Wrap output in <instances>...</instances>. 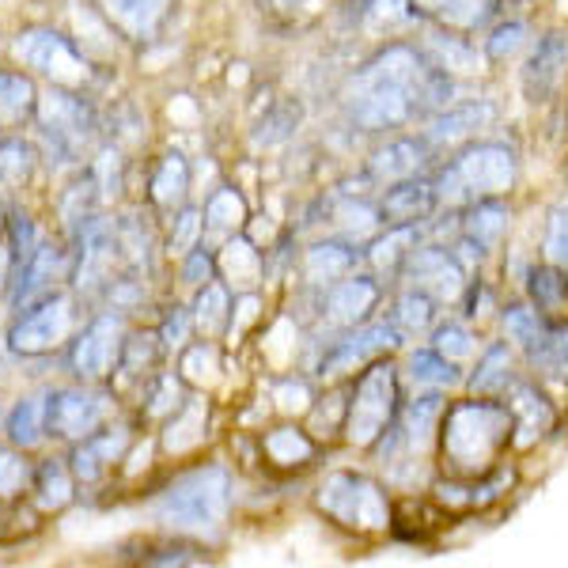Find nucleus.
Instances as JSON below:
<instances>
[{"label":"nucleus","instance_id":"1","mask_svg":"<svg viewBox=\"0 0 568 568\" xmlns=\"http://www.w3.org/2000/svg\"><path fill=\"white\" fill-rule=\"evenodd\" d=\"M428 69L409 45H390L379 58L368 61L349 84V114L364 130H390L409 118L420 103Z\"/></svg>","mask_w":568,"mask_h":568},{"label":"nucleus","instance_id":"2","mask_svg":"<svg viewBox=\"0 0 568 568\" xmlns=\"http://www.w3.org/2000/svg\"><path fill=\"white\" fill-rule=\"evenodd\" d=\"M444 459L455 474H481L500 455L511 433V409L497 402H459L447 409L444 428Z\"/></svg>","mask_w":568,"mask_h":568},{"label":"nucleus","instance_id":"3","mask_svg":"<svg viewBox=\"0 0 568 568\" xmlns=\"http://www.w3.org/2000/svg\"><path fill=\"white\" fill-rule=\"evenodd\" d=\"M232 504V478L224 466H201L155 500V519L171 530H216Z\"/></svg>","mask_w":568,"mask_h":568},{"label":"nucleus","instance_id":"4","mask_svg":"<svg viewBox=\"0 0 568 568\" xmlns=\"http://www.w3.org/2000/svg\"><path fill=\"white\" fill-rule=\"evenodd\" d=\"M318 508H323L326 516H334L337 524L356 527V530H383L390 524L387 493L372 478L349 474V470L329 474V478L318 485Z\"/></svg>","mask_w":568,"mask_h":568},{"label":"nucleus","instance_id":"5","mask_svg":"<svg viewBox=\"0 0 568 568\" xmlns=\"http://www.w3.org/2000/svg\"><path fill=\"white\" fill-rule=\"evenodd\" d=\"M516 179V155L504 144H474L466 149L452 168L444 171V190H436L439 197H497L511 186Z\"/></svg>","mask_w":568,"mask_h":568},{"label":"nucleus","instance_id":"6","mask_svg":"<svg viewBox=\"0 0 568 568\" xmlns=\"http://www.w3.org/2000/svg\"><path fill=\"white\" fill-rule=\"evenodd\" d=\"M394 402H398V379H394L390 364H372L361 375L345 414V433L356 447H372L383 436V428H390Z\"/></svg>","mask_w":568,"mask_h":568},{"label":"nucleus","instance_id":"7","mask_svg":"<svg viewBox=\"0 0 568 568\" xmlns=\"http://www.w3.org/2000/svg\"><path fill=\"white\" fill-rule=\"evenodd\" d=\"M72 329V307L65 296H45L39 307L27 311L20 323L12 326L8 334V345L23 356L45 353V349H58L61 342L69 337Z\"/></svg>","mask_w":568,"mask_h":568},{"label":"nucleus","instance_id":"8","mask_svg":"<svg viewBox=\"0 0 568 568\" xmlns=\"http://www.w3.org/2000/svg\"><path fill=\"white\" fill-rule=\"evenodd\" d=\"M12 50L23 65L39 69L45 77L61 80V84H80V80H88L84 58L72 50L69 39H61V34H53V31H23Z\"/></svg>","mask_w":568,"mask_h":568},{"label":"nucleus","instance_id":"9","mask_svg":"<svg viewBox=\"0 0 568 568\" xmlns=\"http://www.w3.org/2000/svg\"><path fill=\"white\" fill-rule=\"evenodd\" d=\"M39 118H42L45 136L65 155H77L88 144L91 130H95L91 110L80 103L77 95H69V91H50V95H42Z\"/></svg>","mask_w":568,"mask_h":568},{"label":"nucleus","instance_id":"10","mask_svg":"<svg viewBox=\"0 0 568 568\" xmlns=\"http://www.w3.org/2000/svg\"><path fill=\"white\" fill-rule=\"evenodd\" d=\"M106 417V398L91 390H58L50 394V433L65 439H84Z\"/></svg>","mask_w":568,"mask_h":568},{"label":"nucleus","instance_id":"11","mask_svg":"<svg viewBox=\"0 0 568 568\" xmlns=\"http://www.w3.org/2000/svg\"><path fill=\"white\" fill-rule=\"evenodd\" d=\"M118 353H122V323L118 318H99L84 329V337L72 349V368L84 379H99L114 368Z\"/></svg>","mask_w":568,"mask_h":568},{"label":"nucleus","instance_id":"12","mask_svg":"<svg viewBox=\"0 0 568 568\" xmlns=\"http://www.w3.org/2000/svg\"><path fill=\"white\" fill-rule=\"evenodd\" d=\"M565 65H568V34H561V31L546 34V39L538 42L535 58H530L524 69V91H527L530 103L549 99V91L561 84Z\"/></svg>","mask_w":568,"mask_h":568},{"label":"nucleus","instance_id":"13","mask_svg":"<svg viewBox=\"0 0 568 568\" xmlns=\"http://www.w3.org/2000/svg\"><path fill=\"white\" fill-rule=\"evenodd\" d=\"M375 300H379V284L372 277H342L329 284L326 292V323L334 326H356L368 318V311L375 307Z\"/></svg>","mask_w":568,"mask_h":568},{"label":"nucleus","instance_id":"14","mask_svg":"<svg viewBox=\"0 0 568 568\" xmlns=\"http://www.w3.org/2000/svg\"><path fill=\"white\" fill-rule=\"evenodd\" d=\"M511 428H516V444L519 447H530L535 439H542L549 428H554V406L549 398L538 387L530 383H516L511 387Z\"/></svg>","mask_w":568,"mask_h":568},{"label":"nucleus","instance_id":"15","mask_svg":"<svg viewBox=\"0 0 568 568\" xmlns=\"http://www.w3.org/2000/svg\"><path fill=\"white\" fill-rule=\"evenodd\" d=\"M394 345H398V326H368V329H361V334H353V337H345V342H337L334 349L326 353L323 375L353 372L356 364H364L372 353L394 349Z\"/></svg>","mask_w":568,"mask_h":568},{"label":"nucleus","instance_id":"16","mask_svg":"<svg viewBox=\"0 0 568 568\" xmlns=\"http://www.w3.org/2000/svg\"><path fill=\"white\" fill-rule=\"evenodd\" d=\"M436 201H439V194H436L433 186H428V182L402 179V182H394L387 194H383L379 213H383V220H387L390 227L420 224V220H425L436 209Z\"/></svg>","mask_w":568,"mask_h":568},{"label":"nucleus","instance_id":"17","mask_svg":"<svg viewBox=\"0 0 568 568\" xmlns=\"http://www.w3.org/2000/svg\"><path fill=\"white\" fill-rule=\"evenodd\" d=\"M409 273H414V281L420 284V292H428V296H459L463 288V273L455 258L447 251H414L409 254Z\"/></svg>","mask_w":568,"mask_h":568},{"label":"nucleus","instance_id":"18","mask_svg":"<svg viewBox=\"0 0 568 568\" xmlns=\"http://www.w3.org/2000/svg\"><path fill=\"white\" fill-rule=\"evenodd\" d=\"M420 16L439 20L455 31H474V27L489 23V16L497 12V0H409Z\"/></svg>","mask_w":568,"mask_h":568},{"label":"nucleus","instance_id":"19","mask_svg":"<svg viewBox=\"0 0 568 568\" xmlns=\"http://www.w3.org/2000/svg\"><path fill=\"white\" fill-rule=\"evenodd\" d=\"M493 122V103H485V99H474V103H459V106H447L444 114L433 122V130L428 136L439 144H452V141H463V136L485 130V125Z\"/></svg>","mask_w":568,"mask_h":568},{"label":"nucleus","instance_id":"20","mask_svg":"<svg viewBox=\"0 0 568 568\" xmlns=\"http://www.w3.org/2000/svg\"><path fill=\"white\" fill-rule=\"evenodd\" d=\"M122 447H125V428H110V433L84 436V444H80L77 455H72V474H77L80 481H95L99 474H103L106 466L122 455Z\"/></svg>","mask_w":568,"mask_h":568},{"label":"nucleus","instance_id":"21","mask_svg":"<svg viewBox=\"0 0 568 568\" xmlns=\"http://www.w3.org/2000/svg\"><path fill=\"white\" fill-rule=\"evenodd\" d=\"M420 163H425V144L402 136V141H390L387 149L372 155V175L379 182H402V179H414Z\"/></svg>","mask_w":568,"mask_h":568},{"label":"nucleus","instance_id":"22","mask_svg":"<svg viewBox=\"0 0 568 568\" xmlns=\"http://www.w3.org/2000/svg\"><path fill=\"white\" fill-rule=\"evenodd\" d=\"M106 16L122 27L133 39H144V34L155 31V23L163 20V8L168 0H103Z\"/></svg>","mask_w":568,"mask_h":568},{"label":"nucleus","instance_id":"23","mask_svg":"<svg viewBox=\"0 0 568 568\" xmlns=\"http://www.w3.org/2000/svg\"><path fill=\"white\" fill-rule=\"evenodd\" d=\"M50 425V394H31L8 414V436L20 447H34L42 439V428Z\"/></svg>","mask_w":568,"mask_h":568},{"label":"nucleus","instance_id":"24","mask_svg":"<svg viewBox=\"0 0 568 568\" xmlns=\"http://www.w3.org/2000/svg\"><path fill=\"white\" fill-rule=\"evenodd\" d=\"M439 417H444V402L436 398V394H428V398H414L406 406V414H402V444L414 447V452H420V447L433 439Z\"/></svg>","mask_w":568,"mask_h":568},{"label":"nucleus","instance_id":"25","mask_svg":"<svg viewBox=\"0 0 568 568\" xmlns=\"http://www.w3.org/2000/svg\"><path fill=\"white\" fill-rule=\"evenodd\" d=\"M53 273H58V251H53V246H39V251L31 254V262L20 270V284H16V292H12V304L20 307L27 300L39 296V292L50 288Z\"/></svg>","mask_w":568,"mask_h":568},{"label":"nucleus","instance_id":"26","mask_svg":"<svg viewBox=\"0 0 568 568\" xmlns=\"http://www.w3.org/2000/svg\"><path fill=\"white\" fill-rule=\"evenodd\" d=\"M353 251L342 243H318L307 251V281L315 284H334L353 270Z\"/></svg>","mask_w":568,"mask_h":568},{"label":"nucleus","instance_id":"27","mask_svg":"<svg viewBox=\"0 0 568 568\" xmlns=\"http://www.w3.org/2000/svg\"><path fill=\"white\" fill-rule=\"evenodd\" d=\"M504 329H508V342H516L519 349L530 353V361L542 353V345L549 337V329L542 326L538 311H530V307H508V311H504Z\"/></svg>","mask_w":568,"mask_h":568},{"label":"nucleus","instance_id":"28","mask_svg":"<svg viewBox=\"0 0 568 568\" xmlns=\"http://www.w3.org/2000/svg\"><path fill=\"white\" fill-rule=\"evenodd\" d=\"M201 433H205V402L201 398H190L186 406L179 409L175 420L168 425V436H163V444H168V452H190V447L197 444Z\"/></svg>","mask_w":568,"mask_h":568},{"label":"nucleus","instance_id":"29","mask_svg":"<svg viewBox=\"0 0 568 568\" xmlns=\"http://www.w3.org/2000/svg\"><path fill=\"white\" fill-rule=\"evenodd\" d=\"M508 379H511V349L508 345H493L470 375V390L474 394H497V390L508 387Z\"/></svg>","mask_w":568,"mask_h":568},{"label":"nucleus","instance_id":"30","mask_svg":"<svg viewBox=\"0 0 568 568\" xmlns=\"http://www.w3.org/2000/svg\"><path fill=\"white\" fill-rule=\"evenodd\" d=\"M220 270L232 277V284H240V288H254L262 277V258L246 240H232L224 246V254H220Z\"/></svg>","mask_w":568,"mask_h":568},{"label":"nucleus","instance_id":"31","mask_svg":"<svg viewBox=\"0 0 568 568\" xmlns=\"http://www.w3.org/2000/svg\"><path fill=\"white\" fill-rule=\"evenodd\" d=\"M409 375H414V383H425V387H455L459 383L455 361H447L436 349H417L409 356Z\"/></svg>","mask_w":568,"mask_h":568},{"label":"nucleus","instance_id":"32","mask_svg":"<svg viewBox=\"0 0 568 568\" xmlns=\"http://www.w3.org/2000/svg\"><path fill=\"white\" fill-rule=\"evenodd\" d=\"M34 106V88L20 72H0V125L20 122L27 110Z\"/></svg>","mask_w":568,"mask_h":568},{"label":"nucleus","instance_id":"33","mask_svg":"<svg viewBox=\"0 0 568 568\" xmlns=\"http://www.w3.org/2000/svg\"><path fill=\"white\" fill-rule=\"evenodd\" d=\"M504 220H508V209H504L500 201L481 197L478 205L470 209V216H466V235L481 246H493L504 232Z\"/></svg>","mask_w":568,"mask_h":568},{"label":"nucleus","instance_id":"34","mask_svg":"<svg viewBox=\"0 0 568 568\" xmlns=\"http://www.w3.org/2000/svg\"><path fill=\"white\" fill-rule=\"evenodd\" d=\"M265 455L277 466H300L315 455V444L300 428H277V433L265 436Z\"/></svg>","mask_w":568,"mask_h":568},{"label":"nucleus","instance_id":"35","mask_svg":"<svg viewBox=\"0 0 568 568\" xmlns=\"http://www.w3.org/2000/svg\"><path fill=\"white\" fill-rule=\"evenodd\" d=\"M414 240H417V224L390 227V232L372 246V262L379 265V270H398V265L406 262L409 254H414V251H409V246H414Z\"/></svg>","mask_w":568,"mask_h":568},{"label":"nucleus","instance_id":"36","mask_svg":"<svg viewBox=\"0 0 568 568\" xmlns=\"http://www.w3.org/2000/svg\"><path fill=\"white\" fill-rule=\"evenodd\" d=\"M186 182H190L186 160H182V155H168L152 179V197L160 201V205H175V201L186 197Z\"/></svg>","mask_w":568,"mask_h":568},{"label":"nucleus","instance_id":"37","mask_svg":"<svg viewBox=\"0 0 568 568\" xmlns=\"http://www.w3.org/2000/svg\"><path fill=\"white\" fill-rule=\"evenodd\" d=\"M394 326L398 334H425L433 326V296L428 292H406L394 307Z\"/></svg>","mask_w":568,"mask_h":568},{"label":"nucleus","instance_id":"38","mask_svg":"<svg viewBox=\"0 0 568 568\" xmlns=\"http://www.w3.org/2000/svg\"><path fill=\"white\" fill-rule=\"evenodd\" d=\"M243 220H246V205H243V197L235 194V190H216V194L209 197L205 224L213 227V232H235Z\"/></svg>","mask_w":568,"mask_h":568},{"label":"nucleus","instance_id":"39","mask_svg":"<svg viewBox=\"0 0 568 568\" xmlns=\"http://www.w3.org/2000/svg\"><path fill=\"white\" fill-rule=\"evenodd\" d=\"M227 323V292L220 288V284H205L197 296V307H194V326L201 334H220Z\"/></svg>","mask_w":568,"mask_h":568},{"label":"nucleus","instance_id":"40","mask_svg":"<svg viewBox=\"0 0 568 568\" xmlns=\"http://www.w3.org/2000/svg\"><path fill=\"white\" fill-rule=\"evenodd\" d=\"M428 50L436 53L444 72H478V53L463 39H447V34H428Z\"/></svg>","mask_w":568,"mask_h":568},{"label":"nucleus","instance_id":"41","mask_svg":"<svg viewBox=\"0 0 568 568\" xmlns=\"http://www.w3.org/2000/svg\"><path fill=\"white\" fill-rule=\"evenodd\" d=\"M39 504L45 511H53V508H65L69 497H72V478H69V470L61 463H45L42 470H39Z\"/></svg>","mask_w":568,"mask_h":568},{"label":"nucleus","instance_id":"42","mask_svg":"<svg viewBox=\"0 0 568 568\" xmlns=\"http://www.w3.org/2000/svg\"><path fill=\"white\" fill-rule=\"evenodd\" d=\"M530 296H535V304L542 307V311H557V307L565 304L568 284L561 281L557 265H542V270L530 273Z\"/></svg>","mask_w":568,"mask_h":568},{"label":"nucleus","instance_id":"43","mask_svg":"<svg viewBox=\"0 0 568 568\" xmlns=\"http://www.w3.org/2000/svg\"><path fill=\"white\" fill-rule=\"evenodd\" d=\"M433 349L444 353L447 361H466L474 353V334L463 323H444L433 334Z\"/></svg>","mask_w":568,"mask_h":568},{"label":"nucleus","instance_id":"44","mask_svg":"<svg viewBox=\"0 0 568 568\" xmlns=\"http://www.w3.org/2000/svg\"><path fill=\"white\" fill-rule=\"evenodd\" d=\"M296 125H300V106H296V103H284V106H277V110H273V114L262 122L258 144H281V141H288Z\"/></svg>","mask_w":568,"mask_h":568},{"label":"nucleus","instance_id":"45","mask_svg":"<svg viewBox=\"0 0 568 568\" xmlns=\"http://www.w3.org/2000/svg\"><path fill=\"white\" fill-rule=\"evenodd\" d=\"M535 361L542 364L546 372L565 375V379H568V326H561V329H549V337H546L542 353H538Z\"/></svg>","mask_w":568,"mask_h":568},{"label":"nucleus","instance_id":"46","mask_svg":"<svg viewBox=\"0 0 568 568\" xmlns=\"http://www.w3.org/2000/svg\"><path fill=\"white\" fill-rule=\"evenodd\" d=\"M546 254L554 265H568V205H557L554 216H549Z\"/></svg>","mask_w":568,"mask_h":568},{"label":"nucleus","instance_id":"47","mask_svg":"<svg viewBox=\"0 0 568 568\" xmlns=\"http://www.w3.org/2000/svg\"><path fill=\"white\" fill-rule=\"evenodd\" d=\"M524 42H527V27L524 23H504V27L493 31L485 53H489L493 61H504V58H511V53H519V45H524Z\"/></svg>","mask_w":568,"mask_h":568},{"label":"nucleus","instance_id":"48","mask_svg":"<svg viewBox=\"0 0 568 568\" xmlns=\"http://www.w3.org/2000/svg\"><path fill=\"white\" fill-rule=\"evenodd\" d=\"M27 463L20 455H12L8 447H0V497H16L27 485Z\"/></svg>","mask_w":568,"mask_h":568},{"label":"nucleus","instance_id":"49","mask_svg":"<svg viewBox=\"0 0 568 568\" xmlns=\"http://www.w3.org/2000/svg\"><path fill=\"white\" fill-rule=\"evenodd\" d=\"M182 372H186V379H190V383L213 379V372H216V353L209 349V345H197V349H190L186 356H182Z\"/></svg>","mask_w":568,"mask_h":568},{"label":"nucleus","instance_id":"50","mask_svg":"<svg viewBox=\"0 0 568 568\" xmlns=\"http://www.w3.org/2000/svg\"><path fill=\"white\" fill-rule=\"evenodd\" d=\"M27 171H31V149H27V144H20V141L0 144V175L23 179Z\"/></svg>","mask_w":568,"mask_h":568},{"label":"nucleus","instance_id":"51","mask_svg":"<svg viewBox=\"0 0 568 568\" xmlns=\"http://www.w3.org/2000/svg\"><path fill=\"white\" fill-rule=\"evenodd\" d=\"M197 232H201V216L194 213V209H186V213L179 216L175 232H171V254H190Z\"/></svg>","mask_w":568,"mask_h":568},{"label":"nucleus","instance_id":"52","mask_svg":"<svg viewBox=\"0 0 568 568\" xmlns=\"http://www.w3.org/2000/svg\"><path fill=\"white\" fill-rule=\"evenodd\" d=\"M175 406H179V383L168 375V379L155 383V394H152L149 414H152V417H160V414H171V409H175Z\"/></svg>","mask_w":568,"mask_h":568},{"label":"nucleus","instance_id":"53","mask_svg":"<svg viewBox=\"0 0 568 568\" xmlns=\"http://www.w3.org/2000/svg\"><path fill=\"white\" fill-rule=\"evenodd\" d=\"M186 334H190V315H186V311H175V315L163 323V342L179 349V345L186 342Z\"/></svg>","mask_w":568,"mask_h":568},{"label":"nucleus","instance_id":"54","mask_svg":"<svg viewBox=\"0 0 568 568\" xmlns=\"http://www.w3.org/2000/svg\"><path fill=\"white\" fill-rule=\"evenodd\" d=\"M277 398H281L284 409H304L307 406V387H304V383H281Z\"/></svg>","mask_w":568,"mask_h":568},{"label":"nucleus","instance_id":"55","mask_svg":"<svg viewBox=\"0 0 568 568\" xmlns=\"http://www.w3.org/2000/svg\"><path fill=\"white\" fill-rule=\"evenodd\" d=\"M209 270H213V262H209V254H205V251H197L194 258L186 262V281H194V284L209 281Z\"/></svg>","mask_w":568,"mask_h":568},{"label":"nucleus","instance_id":"56","mask_svg":"<svg viewBox=\"0 0 568 568\" xmlns=\"http://www.w3.org/2000/svg\"><path fill=\"white\" fill-rule=\"evenodd\" d=\"M4 270H8V251H0V281H4Z\"/></svg>","mask_w":568,"mask_h":568},{"label":"nucleus","instance_id":"57","mask_svg":"<svg viewBox=\"0 0 568 568\" xmlns=\"http://www.w3.org/2000/svg\"><path fill=\"white\" fill-rule=\"evenodd\" d=\"M0 227H4V213H0Z\"/></svg>","mask_w":568,"mask_h":568}]
</instances>
